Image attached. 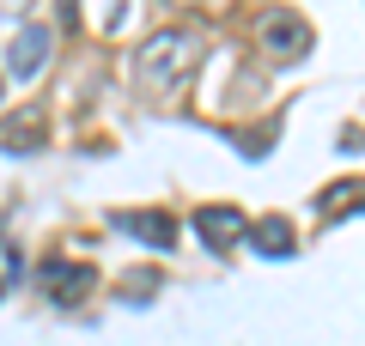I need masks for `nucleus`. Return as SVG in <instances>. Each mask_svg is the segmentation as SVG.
<instances>
[{
  "mask_svg": "<svg viewBox=\"0 0 365 346\" xmlns=\"http://www.w3.org/2000/svg\"><path fill=\"white\" fill-rule=\"evenodd\" d=\"M201 67V37L195 31H153V37L140 43V55H134V85L146 91V98L170 103L189 79H195Z\"/></svg>",
  "mask_w": 365,
  "mask_h": 346,
  "instance_id": "f257e3e1",
  "label": "nucleus"
},
{
  "mask_svg": "<svg viewBox=\"0 0 365 346\" xmlns=\"http://www.w3.org/2000/svg\"><path fill=\"white\" fill-rule=\"evenodd\" d=\"M256 43L274 61H299V55H311V25H304L299 13H287V6H274V13H262Z\"/></svg>",
  "mask_w": 365,
  "mask_h": 346,
  "instance_id": "f03ea898",
  "label": "nucleus"
},
{
  "mask_svg": "<svg viewBox=\"0 0 365 346\" xmlns=\"http://www.w3.org/2000/svg\"><path fill=\"white\" fill-rule=\"evenodd\" d=\"M49 49H55V31H49V25H25V31L13 37V49H6L13 79H37L43 67H49Z\"/></svg>",
  "mask_w": 365,
  "mask_h": 346,
  "instance_id": "7ed1b4c3",
  "label": "nucleus"
},
{
  "mask_svg": "<svg viewBox=\"0 0 365 346\" xmlns=\"http://www.w3.org/2000/svg\"><path fill=\"white\" fill-rule=\"evenodd\" d=\"M43 285H49V298L55 304H79V298L98 285V268H86V261H43Z\"/></svg>",
  "mask_w": 365,
  "mask_h": 346,
  "instance_id": "20e7f679",
  "label": "nucleus"
},
{
  "mask_svg": "<svg viewBox=\"0 0 365 346\" xmlns=\"http://www.w3.org/2000/svg\"><path fill=\"white\" fill-rule=\"evenodd\" d=\"M49 140V115L31 103V110H13L0 115V152H37V146Z\"/></svg>",
  "mask_w": 365,
  "mask_h": 346,
  "instance_id": "39448f33",
  "label": "nucleus"
},
{
  "mask_svg": "<svg viewBox=\"0 0 365 346\" xmlns=\"http://www.w3.org/2000/svg\"><path fill=\"white\" fill-rule=\"evenodd\" d=\"M195 231H201V243H207V249H232L237 243V237H244V213H237V206H201V213H195Z\"/></svg>",
  "mask_w": 365,
  "mask_h": 346,
  "instance_id": "423d86ee",
  "label": "nucleus"
},
{
  "mask_svg": "<svg viewBox=\"0 0 365 346\" xmlns=\"http://www.w3.org/2000/svg\"><path fill=\"white\" fill-rule=\"evenodd\" d=\"M116 231H128V237H140V243H153V249L177 243V219L170 213H116Z\"/></svg>",
  "mask_w": 365,
  "mask_h": 346,
  "instance_id": "0eeeda50",
  "label": "nucleus"
},
{
  "mask_svg": "<svg viewBox=\"0 0 365 346\" xmlns=\"http://www.w3.org/2000/svg\"><path fill=\"white\" fill-rule=\"evenodd\" d=\"M365 213V177H347V182H329L317 194V219H353Z\"/></svg>",
  "mask_w": 365,
  "mask_h": 346,
  "instance_id": "6e6552de",
  "label": "nucleus"
},
{
  "mask_svg": "<svg viewBox=\"0 0 365 346\" xmlns=\"http://www.w3.org/2000/svg\"><path fill=\"white\" fill-rule=\"evenodd\" d=\"M250 243H256V256L287 261V256H292V225H287L280 213H268V219H256V225H250Z\"/></svg>",
  "mask_w": 365,
  "mask_h": 346,
  "instance_id": "1a4fd4ad",
  "label": "nucleus"
},
{
  "mask_svg": "<svg viewBox=\"0 0 365 346\" xmlns=\"http://www.w3.org/2000/svg\"><path fill=\"white\" fill-rule=\"evenodd\" d=\"M19 273H25V261H19V249H13V243H0V292H6V285H13Z\"/></svg>",
  "mask_w": 365,
  "mask_h": 346,
  "instance_id": "9d476101",
  "label": "nucleus"
},
{
  "mask_svg": "<svg viewBox=\"0 0 365 346\" xmlns=\"http://www.w3.org/2000/svg\"><path fill=\"white\" fill-rule=\"evenodd\" d=\"M177 6H207V13H220L225 0H177Z\"/></svg>",
  "mask_w": 365,
  "mask_h": 346,
  "instance_id": "9b49d317",
  "label": "nucleus"
},
{
  "mask_svg": "<svg viewBox=\"0 0 365 346\" xmlns=\"http://www.w3.org/2000/svg\"><path fill=\"white\" fill-rule=\"evenodd\" d=\"M31 0H0V13H25Z\"/></svg>",
  "mask_w": 365,
  "mask_h": 346,
  "instance_id": "f8f14e48",
  "label": "nucleus"
},
{
  "mask_svg": "<svg viewBox=\"0 0 365 346\" xmlns=\"http://www.w3.org/2000/svg\"><path fill=\"white\" fill-rule=\"evenodd\" d=\"M73 13H79V0H67V19H73Z\"/></svg>",
  "mask_w": 365,
  "mask_h": 346,
  "instance_id": "ddd939ff",
  "label": "nucleus"
}]
</instances>
